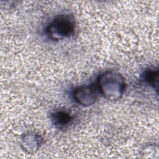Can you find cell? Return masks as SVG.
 I'll use <instances>...</instances> for the list:
<instances>
[{
	"instance_id": "1",
	"label": "cell",
	"mask_w": 159,
	"mask_h": 159,
	"mask_svg": "<svg viewBox=\"0 0 159 159\" xmlns=\"http://www.w3.org/2000/svg\"><path fill=\"white\" fill-rule=\"evenodd\" d=\"M96 85L99 92L104 97L111 101L120 99L125 88V82L122 75L113 71H107L101 74Z\"/></svg>"
},
{
	"instance_id": "2",
	"label": "cell",
	"mask_w": 159,
	"mask_h": 159,
	"mask_svg": "<svg viewBox=\"0 0 159 159\" xmlns=\"http://www.w3.org/2000/svg\"><path fill=\"white\" fill-rule=\"evenodd\" d=\"M75 20L73 16L61 14L55 17L47 26L46 34L50 39L59 40L70 37L75 29Z\"/></svg>"
},
{
	"instance_id": "3",
	"label": "cell",
	"mask_w": 159,
	"mask_h": 159,
	"mask_svg": "<svg viewBox=\"0 0 159 159\" xmlns=\"http://www.w3.org/2000/svg\"><path fill=\"white\" fill-rule=\"evenodd\" d=\"M98 89L96 84L83 85L77 87L73 91L75 100L83 106L94 104L98 98Z\"/></svg>"
},
{
	"instance_id": "4",
	"label": "cell",
	"mask_w": 159,
	"mask_h": 159,
	"mask_svg": "<svg viewBox=\"0 0 159 159\" xmlns=\"http://www.w3.org/2000/svg\"><path fill=\"white\" fill-rule=\"evenodd\" d=\"M21 146L27 153H32L36 152L40 147L42 139L35 132H27L21 139Z\"/></svg>"
},
{
	"instance_id": "5",
	"label": "cell",
	"mask_w": 159,
	"mask_h": 159,
	"mask_svg": "<svg viewBox=\"0 0 159 159\" xmlns=\"http://www.w3.org/2000/svg\"><path fill=\"white\" fill-rule=\"evenodd\" d=\"M73 119L72 115L65 110L57 111L51 115V120L53 124L59 129H62L68 125Z\"/></svg>"
},
{
	"instance_id": "6",
	"label": "cell",
	"mask_w": 159,
	"mask_h": 159,
	"mask_svg": "<svg viewBox=\"0 0 159 159\" xmlns=\"http://www.w3.org/2000/svg\"><path fill=\"white\" fill-rule=\"evenodd\" d=\"M143 79L153 88L157 89L158 70H154L152 69L145 70L143 74Z\"/></svg>"
}]
</instances>
